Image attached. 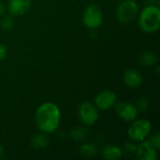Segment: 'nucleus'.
I'll return each instance as SVG.
<instances>
[{
	"mask_svg": "<svg viewBox=\"0 0 160 160\" xmlns=\"http://www.w3.org/2000/svg\"><path fill=\"white\" fill-rule=\"evenodd\" d=\"M60 119L61 113L59 108L51 102L39 106L35 115V122L38 128L45 134L54 132L60 124Z\"/></svg>",
	"mask_w": 160,
	"mask_h": 160,
	"instance_id": "f257e3e1",
	"label": "nucleus"
},
{
	"mask_svg": "<svg viewBox=\"0 0 160 160\" xmlns=\"http://www.w3.org/2000/svg\"><path fill=\"white\" fill-rule=\"evenodd\" d=\"M139 25L145 33H155L160 28V9L157 6L144 8L139 18Z\"/></svg>",
	"mask_w": 160,
	"mask_h": 160,
	"instance_id": "f03ea898",
	"label": "nucleus"
},
{
	"mask_svg": "<svg viewBox=\"0 0 160 160\" xmlns=\"http://www.w3.org/2000/svg\"><path fill=\"white\" fill-rule=\"evenodd\" d=\"M139 12V6L134 0H124L118 6L116 18L119 22L127 24L133 21Z\"/></svg>",
	"mask_w": 160,
	"mask_h": 160,
	"instance_id": "7ed1b4c3",
	"label": "nucleus"
},
{
	"mask_svg": "<svg viewBox=\"0 0 160 160\" xmlns=\"http://www.w3.org/2000/svg\"><path fill=\"white\" fill-rule=\"evenodd\" d=\"M151 129L152 125L148 120L139 119L130 125L128 130V135L131 140L135 142H142L150 134Z\"/></svg>",
	"mask_w": 160,
	"mask_h": 160,
	"instance_id": "20e7f679",
	"label": "nucleus"
},
{
	"mask_svg": "<svg viewBox=\"0 0 160 160\" xmlns=\"http://www.w3.org/2000/svg\"><path fill=\"white\" fill-rule=\"evenodd\" d=\"M103 15L101 9L96 5H90L82 15L83 24L91 29H96L99 27L102 23Z\"/></svg>",
	"mask_w": 160,
	"mask_h": 160,
	"instance_id": "39448f33",
	"label": "nucleus"
},
{
	"mask_svg": "<svg viewBox=\"0 0 160 160\" xmlns=\"http://www.w3.org/2000/svg\"><path fill=\"white\" fill-rule=\"evenodd\" d=\"M78 114L81 122L85 126H93L98 119L97 108L89 102H83L80 105Z\"/></svg>",
	"mask_w": 160,
	"mask_h": 160,
	"instance_id": "423d86ee",
	"label": "nucleus"
},
{
	"mask_svg": "<svg viewBox=\"0 0 160 160\" xmlns=\"http://www.w3.org/2000/svg\"><path fill=\"white\" fill-rule=\"evenodd\" d=\"M117 115L126 122H132L136 119L139 110L137 107L127 101H120L115 106Z\"/></svg>",
	"mask_w": 160,
	"mask_h": 160,
	"instance_id": "0eeeda50",
	"label": "nucleus"
},
{
	"mask_svg": "<svg viewBox=\"0 0 160 160\" xmlns=\"http://www.w3.org/2000/svg\"><path fill=\"white\" fill-rule=\"evenodd\" d=\"M116 102V96L111 90H104L98 94L95 98V103L98 109L106 111L114 106Z\"/></svg>",
	"mask_w": 160,
	"mask_h": 160,
	"instance_id": "6e6552de",
	"label": "nucleus"
},
{
	"mask_svg": "<svg viewBox=\"0 0 160 160\" xmlns=\"http://www.w3.org/2000/svg\"><path fill=\"white\" fill-rule=\"evenodd\" d=\"M137 158L140 160H156L158 158L157 149L149 141H142L136 149Z\"/></svg>",
	"mask_w": 160,
	"mask_h": 160,
	"instance_id": "1a4fd4ad",
	"label": "nucleus"
},
{
	"mask_svg": "<svg viewBox=\"0 0 160 160\" xmlns=\"http://www.w3.org/2000/svg\"><path fill=\"white\" fill-rule=\"evenodd\" d=\"M31 8V0H9L8 10L12 16H21L25 14Z\"/></svg>",
	"mask_w": 160,
	"mask_h": 160,
	"instance_id": "9d476101",
	"label": "nucleus"
},
{
	"mask_svg": "<svg viewBox=\"0 0 160 160\" xmlns=\"http://www.w3.org/2000/svg\"><path fill=\"white\" fill-rule=\"evenodd\" d=\"M124 82L129 88H139L142 84V76L136 69H127L124 73Z\"/></svg>",
	"mask_w": 160,
	"mask_h": 160,
	"instance_id": "9b49d317",
	"label": "nucleus"
},
{
	"mask_svg": "<svg viewBox=\"0 0 160 160\" xmlns=\"http://www.w3.org/2000/svg\"><path fill=\"white\" fill-rule=\"evenodd\" d=\"M102 154H103L104 158L108 160H118L120 159L123 156V152H122L121 148L116 145H113V144L105 146L103 148Z\"/></svg>",
	"mask_w": 160,
	"mask_h": 160,
	"instance_id": "f8f14e48",
	"label": "nucleus"
},
{
	"mask_svg": "<svg viewBox=\"0 0 160 160\" xmlns=\"http://www.w3.org/2000/svg\"><path fill=\"white\" fill-rule=\"evenodd\" d=\"M158 61V58L155 52H144L140 55V62L142 65L146 67H154Z\"/></svg>",
	"mask_w": 160,
	"mask_h": 160,
	"instance_id": "ddd939ff",
	"label": "nucleus"
},
{
	"mask_svg": "<svg viewBox=\"0 0 160 160\" xmlns=\"http://www.w3.org/2000/svg\"><path fill=\"white\" fill-rule=\"evenodd\" d=\"M31 143H32V146L35 148H38V149L44 148L49 143V139L47 138L45 133H43V132L38 133L32 137Z\"/></svg>",
	"mask_w": 160,
	"mask_h": 160,
	"instance_id": "4468645a",
	"label": "nucleus"
},
{
	"mask_svg": "<svg viewBox=\"0 0 160 160\" xmlns=\"http://www.w3.org/2000/svg\"><path fill=\"white\" fill-rule=\"evenodd\" d=\"M79 150L83 157H87V158H91L95 156L98 151L97 146L92 143H83L80 146Z\"/></svg>",
	"mask_w": 160,
	"mask_h": 160,
	"instance_id": "2eb2a0df",
	"label": "nucleus"
},
{
	"mask_svg": "<svg viewBox=\"0 0 160 160\" xmlns=\"http://www.w3.org/2000/svg\"><path fill=\"white\" fill-rule=\"evenodd\" d=\"M87 128H82V127H75L74 128H72L71 130V137L75 140V141H81L83 140L86 136H87Z\"/></svg>",
	"mask_w": 160,
	"mask_h": 160,
	"instance_id": "dca6fc26",
	"label": "nucleus"
},
{
	"mask_svg": "<svg viewBox=\"0 0 160 160\" xmlns=\"http://www.w3.org/2000/svg\"><path fill=\"white\" fill-rule=\"evenodd\" d=\"M13 25H14V20L11 16H6L0 22V27L4 31L10 30L13 27Z\"/></svg>",
	"mask_w": 160,
	"mask_h": 160,
	"instance_id": "f3484780",
	"label": "nucleus"
},
{
	"mask_svg": "<svg viewBox=\"0 0 160 160\" xmlns=\"http://www.w3.org/2000/svg\"><path fill=\"white\" fill-rule=\"evenodd\" d=\"M136 107H137V109L140 110V111H142V112L146 111V110L148 109V107H149V101H148V99L145 98H141V99L138 101Z\"/></svg>",
	"mask_w": 160,
	"mask_h": 160,
	"instance_id": "a211bd4d",
	"label": "nucleus"
},
{
	"mask_svg": "<svg viewBox=\"0 0 160 160\" xmlns=\"http://www.w3.org/2000/svg\"><path fill=\"white\" fill-rule=\"evenodd\" d=\"M151 143H152V145L158 150V149H159L160 148V135L158 132H157V133H155L152 137H151V140L149 141Z\"/></svg>",
	"mask_w": 160,
	"mask_h": 160,
	"instance_id": "6ab92c4d",
	"label": "nucleus"
},
{
	"mask_svg": "<svg viewBox=\"0 0 160 160\" xmlns=\"http://www.w3.org/2000/svg\"><path fill=\"white\" fill-rule=\"evenodd\" d=\"M125 148L127 153H136V149H137V147L133 143H127Z\"/></svg>",
	"mask_w": 160,
	"mask_h": 160,
	"instance_id": "aec40b11",
	"label": "nucleus"
},
{
	"mask_svg": "<svg viewBox=\"0 0 160 160\" xmlns=\"http://www.w3.org/2000/svg\"><path fill=\"white\" fill-rule=\"evenodd\" d=\"M6 55H7V48L5 45L0 44V61L5 59Z\"/></svg>",
	"mask_w": 160,
	"mask_h": 160,
	"instance_id": "412c9836",
	"label": "nucleus"
},
{
	"mask_svg": "<svg viewBox=\"0 0 160 160\" xmlns=\"http://www.w3.org/2000/svg\"><path fill=\"white\" fill-rule=\"evenodd\" d=\"M5 6H4V4L0 1V16H2L4 13H5Z\"/></svg>",
	"mask_w": 160,
	"mask_h": 160,
	"instance_id": "4be33fe9",
	"label": "nucleus"
},
{
	"mask_svg": "<svg viewBox=\"0 0 160 160\" xmlns=\"http://www.w3.org/2000/svg\"><path fill=\"white\" fill-rule=\"evenodd\" d=\"M3 154H4V148L1 146V144H0V158L3 156Z\"/></svg>",
	"mask_w": 160,
	"mask_h": 160,
	"instance_id": "5701e85b",
	"label": "nucleus"
}]
</instances>
